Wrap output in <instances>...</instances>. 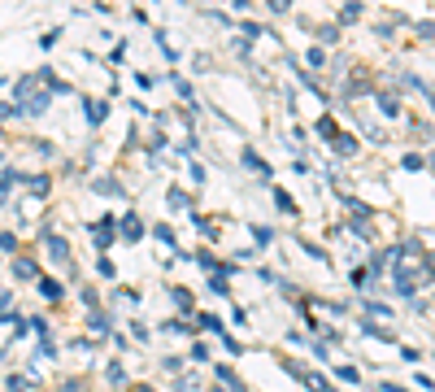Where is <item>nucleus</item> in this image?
Returning a JSON list of instances; mask_svg holds the SVG:
<instances>
[{
    "label": "nucleus",
    "instance_id": "obj_9",
    "mask_svg": "<svg viewBox=\"0 0 435 392\" xmlns=\"http://www.w3.org/2000/svg\"><path fill=\"white\" fill-rule=\"evenodd\" d=\"M122 236H126V240H139V236H144V222H135V218H122Z\"/></svg>",
    "mask_w": 435,
    "mask_h": 392
},
{
    "label": "nucleus",
    "instance_id": "obj_4",
    "mask_svg": "<svg viewBox=\"0 0 435 392\" xmlns=\"http://www.w3.org/2000/svg\"><path fill=\"white\" fill-rule=\"evenodd\" d=\"M13 275H18V279H35V261H31V257H18V261H13Z\"/></svg>",
    "mask_w": 435,
    "mask_h": 392
},
{
    "label": "nucleus",
    "instance_id": "obj_6",
    "mask_svg": "<svg viewBox=\"0 0 435 392\" xmlns=\"http://www.w3.org/2000/svg\"><path fill=\"white\" fill-rule=\"evenodd\" d=\"M227 270H231V266H222V270L214 275V279H209V288H214L218 297H227V292H231V284H227Z\"/></svg>",
    "mask_w": 435,
    "mask_h": 392
},
{
    "label": "nucleus",
    "instance_id": "obj_10",
    "mask_svg": "<svg viewBox=\"0 0 435 392\" xmlns=\"http://www.w3.org/2000/svg\"><path fill=\"white\" fill-rule=\"evenodd\" d=\"M105 113H109V109H105V101H87V122H92V126H96V122H101V118H105Z\"/></svg>",
    "mask_w": 435,
    "mask_h": 392
},
{
    "label": "nucleus",
    "instance_id": "obj_7",
    "mask_svg": "<svg viewBox=\"0 0 435 392\" xmlns=\"http://www.w3.org/2000/svg\"><path fill=\"white\" fill-rule=\"evenodd\" d=\"M335 153H340V157H352V153H357V140H352V136H335Z\"/></svg>",
    "mask_w": 435,
    "mask_h": 392
},
{
    "label": "nucleus",
    "instance_id": "obj_3",
    "mask_svg": "<svg viewBox=\"0 0 435 392\" xmlns=\"http://www.w3.org/2000/svg\"><path fill=\"white\" fill-rule=\"evenodd\" d=\"M109 240H114V218L105 214V222H96V244H101V249H109Z\"/></svg>",
    "mask_w": 435,
    "mask_h": 392
},
{
    "label": "nucleus",
    "instance_id": "obj_12",
    "mask_svg": "<svg viewBox=\"0 0 435 392\" xmlns=\"http://www.w3.org/2000/svg\"><path fill=\"white\" fill-rule=\"evenodd\" d=\"M244 166H253V170H262V174L270 179V166H266V161H262V157H257L253 149H244Z\"/></svg>",
    "mask_w": 435,
    "mask_h": 392
},
{
    "label": "nucleus",
    "instance_id": "obj_21",
    "mask_svg": "<svg viewBox=\"0 0 435 392\" xmlns=\"http://www.w3.org/2000/svg\"><path fill=\"white\" fill-rule=\"evenodd\" d=\"M427 166V157H418V153H405V170H423Z\"/></svg>",
    "mask_w": 435,
    "mask_h": 392
},
{
    "label": "nucleus",
    "instance_id": "obj_17",
    "mask_svg": "<svg viewBox=\"0 0 435 392\" xmlns=\"http://www.w3.org/2000/svg\"><path fill=\"white\" fill-rule=\"evenodd\" d=\"M87 322H92V332H105V336H109V327H114V322H109L105 314H92Z\"/></svg>",
    "mask_w": 435,
    "mask_h": 392
},
{
    "label": "nucleus",
    "instance_id": "obj_5",
    "mask_svg": "<svg viewBox=\"0 0 435 392\" xmlns=\"http://www.w3.org/2000/svg\"><path fill=\"white\" fill-rule=\"evenodd\" d=\"M196 322L205 327V332H214V336H227V332H222V318H218V314H196Z\"/></svg>",
    "mask_w": 435,
    "mask_h": 392
},
{
    "label": "nucleus",
    "instance_id": "obj_20",
    "mask_svg": "<svg viewBox=\"0 0 435 392\" xmlns=\"http://www.w3.org/2000/svg\"><path fill=\"white\" fill-rule=\"evenodd\" d=\"M109 384H126V370L118 362H109Z\"/></svg>",
    "mask_w": 435,
    "mask_h": 392
},
{
    "label": "nucleus",
    "instance_id": "obj_13",
    "mask_svg": "<svg viewBox=\"0 0 435 392\" xmlns=\"http://www.w3.org/2000/svg\"><path fill=\"white\" fill-rule=\"evenodd\" d=\"M40 292H44L48 301H57V297H61V284H57V279H40Z\"/></svg>",
    "mask_w": 435,
    "mask_h": 392
},
{
    "label": "nucleus",
    "instance_id": "obj_2",
    "mask_svg": "<svg viewBox=\"0 0 435 392\" xmlns=\"http://www.w3.org/2000/svg\"><path fill=\"white\" fill-rule=\"evenodd\" d=\"M48 257L61 261V266L70 261V249H66V240H61V236H48Z\"/></svg>",
    "mask_w": 435,
    "mask_h": 392
},
{
    "label": "nucleus",
    "instance_id": "obj_18",
    "mask_svg": "<svg viewBox=\"0 0 435 392\" xmlns=\"http://www.w3.org/2000/svg\"><path fill=\"white\" fill-rule=\"evenodd\" d=\"M366 327V336H379V340H392V332H388V327H375V322H361Z\"/></svg>",
    "mask_w": 435,
    "mask_h": 392
},
{
    "label": "nucleus",
    "instance_id": "obj_27",
    "mask_svg": "<svg viewBox=\"0 0 435 392\" xmlns=\"http://www.w3.org/2000/svg\"><path fill=\"white\" fill-rule=\"evenodd\" d=\"M135 392H153V388H135Z\"/></svg>",
    "mask_w": 435,
    "mask_h": 392
},
{
    "label": "nucleus",
    "instance_id": "obj_25",
    "mask_svg": "<svg viewBox=\"0 0 435 392\" xmlns=\"http://www.w3.org/2000/svg\"><path fill=\"white\" fill-rule=\"evenodd\" d=\"M166 332H174V336H187L191 327H187V322H174V318H170V322H166Z\"/></svg>",
    "mask_w": 435,
    "mask_h": 392
},
{
    "label": "nucleus",
    "instance_id": "obj_1",
    "mask_svg": "<svg viewBox=\"0 0 435 392\" xmlns=\"http://www.w3.org/2000/svg\"><path fill=\"white\" fill-rule=\"evenodd\" d=\"M392 257H396V292L413 297V288L431 284V257H427L423 244H400Z\"/></svg>",
    "mask_w": 435,
    "mask_h": 392
},
{
    "label": "nucleus",
    "instance_id": "obj_19",
    "mask_svg": "<svg viewBox=\"0 0 435 392\" xmlns=\"http://www.w3.org/2000/svg\"><path fill=\"white\" fill-rule=\"evenodd\" d=\"M335 375H340L344 384H357V366H335Z\"/></svg>",
    "mask_w": 435,
    "mask_h": 392
},
{
    "label": "nucleus",
    "instance_id": "obj_24",
    "mask_svg": "<svg viewBox=\"0 0 435 392\" xmlns=\"http://www.w3.org/2000/svg\"><path fill=\"white\" fill-rule=\"evenodd\" d=\"M5 392H26V379H22V375H13V379L5 384Z\"/></svg>",
    "mask_w": 435,
    "mask_h": 392
},
{
    "label": "nucleus",
    "instance_id": "obj_8",
    "mask_svg": "<svg viewBox=\"0 0 435 392\" xmlns=\"http://www.w3.org/2000/svg\"><path fill=\"white\" fill-rule=\"evenodd\" d=\"M92 188L101 192V196H122V183H114V179H96Z\"/></svg>",
    "mask_w": 435,
    "mask_h": 392
},
{
    "label": "nucleus",
    "instance_id": "obj_15",
    "mask_svg": "<svg viewBox=\"0 0 435 392\" xmlns=\"http://www.w3.org/2000/svg\"><path fill=\"white\" fill-rule=\"evenodd\" d=\"M379 109H383V113H388V118H396V113H400V105H396V96H379Z\"/></svg>",
    "mask_w": 435,
    "mask_h": 392
},
{
    "label": "nucleus",
    "instance_id": "obj_26",
    "mask_svg": "<svg viewBox=\"0 0 435 392\" xmlns=\"http://www.w3.org/2000/svg\"><path fill=\"white\" fill-rule=\"evenodd\" d=\"M253 240L257 244H270V227H253Z\"/></svg>",
    "mask_w": 435,
    "mask_h": 392
},
{
    "label": "nucleus",
    "instance_id": "obj_14",
    "mask_svg": "<svg viewBox=\"0 0 435 392\" xmlns=\"http://www.w3.org/2000/svg\"><path fill=\"white\" fill-rule=\"evenodd\" d=\"M275 201H279V209H283V214H296V201H292L287 192H279V188H275Z\"/></svg>",
    "mask_w": 435,
    "mask_h": 392
},
{
    "label": "nucleus",
    "instance_id": "obj_22",
    "mask_svg": "<svg viewBox=\"0 0 435 392\" xmlns=\"http://www.w3.org/2000/svg\"><path fill=\"white\" fill-rule=\"evenodd\" d=\"M170 297H174V305H179V309H191V297H187V292H183V288H174V292H170Z\"/></svg>",
    "mask_w": 435,
    "mask_h": 392
},
{
    "label": "nucleus",
    "instance_id": "obj_16",
    "mask_svg": "<svg viewBox=\"0 0 435 392\" xmlns=\"http://www.w3.org/2000/svg\"><path fill=\"white\" fill-rule=\"evenodd\" d=\"M361 18V5H344L340 9V22H357Z\"/></svg>",
    "mask_w": 435,
    "mask_h": 392
},
{
    "label": "nucleus",
    "instance_id": "obj_28",
    "mask_svg": "<svg viewBox=\"0 0 435 392\" xmlns=\"http://www.w3.org/2000/svg\"><path fill=\"white\" fill-rule=\"evenodd\" d=\"M209 392H222V388H209Z\"/></svg>",
    "mask_w": 435,
    "mask_h": 392
},
{
    "label": "nucleus",
    "instance_id": "obj_23",
    "mask_svg": "<svg viewBox=\"0 0 435 392\" xmlns=\"http://www.w3.org/2000/svg\"><path fill=\"white\" fill-rule=\"evenodd\" d=\"M183 205H187V196L179 188H170V209H183Z\"/></svg>",
    "mask_w": 435,
    "mask_h": 392
},
{
    "label": "nucleus",
    "instance_id": "obj_11",
    "mask_svg": "<svg viewBox=\"0 0 435 392\" xmlns=\"http://www.w3.org/2000/svg\"><path fill=\"white\" fill-rule=\"evenodd\" d=\"M18 179H22L18 170H5V174H0V201H5V196H9V188L18 183Z\"/></svg>",
    "mask_w": 435,
    "mask_h": 392
}]
</instances>
